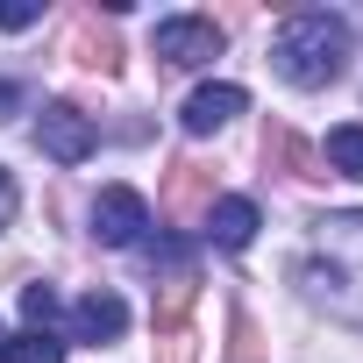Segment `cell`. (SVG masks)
<instances>
[{
	"label": "cell",
	"mask_w": 363,
	"mask_h": 363,
	"mask_svg": "<svg viewBox=\"0 0 363 363\" xmlns=\"http://www.w3.org/2000/svg\"><path fill=\"white\" fill-rule=\"evenodd\" d=\"M264 164H278L285 178H299V186H306V178H320V157L306 150V135H292L285 121H271L264 128Z\"/></svg>",
	"instance_id": "9c48e42d"
},
{
	"label": "cell",
	"mask_w": 363,
	"mask_h": 363,
	"mask_svg": "<svg viewBox=\"0 0 363 363\" xmlns=\"http://www.w3.org/2000/svg\"><path fill=\"white\" fill-rule=\"evenodd\" d=\"M271 65H278L292 86H328V79H342V65H349V29H342L328 8H299V15L278 22Z\"/></svg>",
	"instance_id": "7a4b0ae2"
},
{
	"label": "cell",
	"mask_w": 363,
	"mask_h": 363,
	"mask_svg": "<svg viewBox=\"0 0 363 363\" xmlns=\"http://www.w3.org/2000/svg\"><path fill=\"white\" fill-rule=\"evenodd\" d=\"M320 164H335L342 178H363V121H342V128H328V150H320Z\"/></svg>",
	"instance_id": "5bb4252c"
},
{
	"label": "cell",
	"mask_w": 363,
	"mask_h": 363,
	"mask_svg": "<svg viewBox=\"0 0 363 363\" xmlns=\"http://www.w3.org/2000/svg\"><path fill=\"white\" fill-rule=\"evenodd\" d=\"M257 228H264V221H257V200H214V207H207V235H214L221 250H250Z\"/></svg>",
	"instance_id": "30bf717a"
},
{
	"label": "cell",
	"mask_w": 363,
	"mask_h": 363,
	"mask_svg": "<svg viewBox=\"0 0 363 363\" xmlns=\"http://www.w3.org/2000/svg\"><path fill=\"white\" fill-rule=\"evenodd\" d=\"M207 207H214V164L178 157L171 178H164V214H171V221H200Z\"/></svg>",
	"instance_id": "5b68a950"
},
{
	"label": "cell",
	"mask_w": 363,
	"mask_h": 363,
	"mask_svg": "<svg viewBox=\"0 0 363 363\" xmlns=\"http://www.w3.org/2000/svg\"><path fill=\"white\" fill-rule=\"evenodd\" d=\"M313 228H320V242L299 264V285H306L313 306H328L335 320L363 328V214H328Z\"/></svg>",
	"instance_id": "6da1fadb"
},
{
	"label": "cell",
	"mask_w": 363,
	"mask_h": 363,
	"mask_svg": "<svg viewBox=\"0 0 363 363\" xmlns=\"http://www.w3.org/2000/svg\"><path fill=\"white\" fill-rule=\"evenodd\" d=\"M143 228H150V207H143V193H128V186H107V193L93 200V235H100V242L128 250Z\"/></svg>",
	"instance_id": "8992f818"
},
{
	"label": "cell",
	"mask_w": 363,
	"mask_h": 363,
	"mask_svg": "<svg viewBox=\"0 0 363 363\" xmlns=\"http://www.w3.org/2000/svg\"><path fill=\"white\" fill-rule=\"evenodd\" d=\"M157 363H193V328H164L157 335Z\"/></svg>",
	"instance_id": "e0dca14e"
},
{
	"label": "cell",
	"mask_w": 363,
	"mask_h": 363,
	"mask_svg": "<svg viewBox=\"0 0 363 363\" xmlns=\"http://www.w3.org/2000/svg\"><path fill=\"white\" fill-rule=\"evenodd\" d=\"M8 221H15V178L0 171V228H8Z\"/></svg>",
	"instance_id": "ffe728a7"
},
{
	"label": "cell",
	"mask_w": 363,
	"mask_h": 363,
	"mask_svg": "<svg viewBox=\"0 0 363 363\" xmlns=\"http://www.w3.org/2000/svg\"><path fill=\"white\" fill-rule=\"evenodd\" d=\"M72 328H79V342H121V328H128V306H121V292H86L79 306H72Z\"/></svg>",
	"instance_id": "52a82bcc"
},
{
	"label": "cell",
	"mask_w": 363,
	"mask_h": 363,
	"mask_svg": "<svg viewBox=\"0 0 363 363\" xmlns=\"http://www.w3.org/2000/svg\"><path fill=\"white\" fill-rule=\"evenodd\" d=\"M228 363H264V335H257V320L242 306L228 313Z\"/></svg>",
	"instance_id": "9a60e30c"
},
{
	"label": "cell",
	"mask_w": 363,
	"mask_h": 363,
	"mask_svg": "<svg viewBox=\"0 0 363 363\" xmlns=\"http://www.w3.org/2000/svg\"><path fill=\"white\" fill-rule=\"evenodd\" d=\"M72 57H79L86 72H107V79H114V72H121V36H114V29H100V22L86 15V22L72 29Z\"/></svg>",
	"instance_id": "7c38bea8"
},
{
	"label": "cell",
	"mask_w": 363,
	"mask_h": 363,
	"mask_svg": "<svg viewBox=\"0 0 363 363\" xmlns=\"http://www.w3.org/2000/svg\"><path fill=\"white\" fill-rule=\"evenodd\" d=\"M150 50L164 57V65H214L221 57V29L207 22V15H171V22H157L150 29Z\"/></svg>",
	"instance_id": "3957f363"
},
{
	"label": "cell",
	"mask_w": 363,
	"mask_h": 363,
	"mask_svg": "<svg viewBox=\"0 0 363 363\" xmlns=\"http://www.w3.org/2000/svg\"><path fill=\"white\" fill-rule=\"evenodd\" d=\"M57 313H65V306H57L50 285H22V320H29V328H50Z\"/></svg>",
	"instance_id": "2e32d148"
},
{
	"label": "cell",
	"mask_w": 363,
	"mask_h": 363,
	"mask_svg": "<svg viewBox=\"0 0 363 363\" xmlns=\"http://www.w3.org/2000/svg\"><path fill=\"white\" fill-rule=\"evenodd\" d=\"M36 143H43V157H57V164H86V157H93V143H100V128H93L72 100H57V107H43Z\"/></svg>",
	"instance_id": "277c9868"
},
{
	"label": "cell",
	"mask_w": 363,
	"mask_h": 363,
	"mask_svg": "<svg viewBox=\"0 0 363 363\" xmlns=\"http://www.w3.org/2000/svg\"><path fill=\"white\" fill-rule=\"evenodd\" d=\"M22 107H29V93H22V86H15V79H0V121H15V114H22Z\"/></svg>",
	"instance_id": "d6986e66"
},
{
	"label": "cell",
	"mask_w": 363,
	"mask_h": 363,
	"mask_svg": "<svg viewBox=\"0 0 363 363\" xmlns=\"http://www.w3.org/2000/svg\"><path fill=\"white\" fill-rule=\"evenodd\" d=\"M242 107H250L242 86H200V93L186 100V128H193V135H214V128H228Z\"/></svg>",
	"instance_id": "ba28073f"
},
{
	"label": "cell",
	"mask_w": 363,
	"mask_h": 363,
	"mask_svg": "<svg viewBox=\"0 0 363 363\" xmlns=\"http://www.w3.org/2000/svg\"><path fill=\"white\" fill-rule=\"evenodd\" d=\"M193 299H200V278H193V271H164V278H157V299H150V313H157V335H164V328H186Z\"/></svg>",
	"instance_id": "8fae6325"
},
{
	"label": "cell",
	"mask_w": 363,
	"mask_h": 363,
	"mask_svg": "<svg viewBox=\"0 0 363 363\" xmlns=\"http://www.w3.org/2000/svg\"><path fill=\"white\" fill-rule=\"evenodd\" d=\"M0 363H65V342L50 328H22V335L0 342Z\"/></svg>",
	"instance_id": "4fadbf2b"
},
{
	"label": "cell",
	"mask_w": 363,
	"mask_h": 363,
	"mask_svg": "<svg viewBox=\"0 0 363 363\" xmlns=\"http://www.w3.org/2000/svg\"><path fill=\"white\" fill-rule=\"evenodd\" d=\"M43 22V0H0V29H29Z\"/></svg>",
	"instance_id": "ac0fdd59"
}]
</instances>
